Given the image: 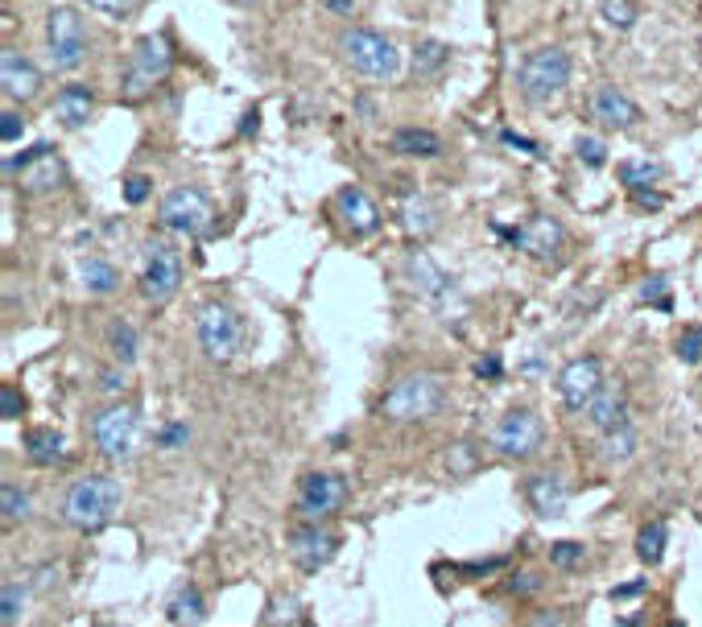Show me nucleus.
I'll list each match as a JSON object with an SVG mask.
<instances>
[{"mask_svg": "<svg viewBox=\"0 0 702 627\" xmlns=\"http://www.w3.org/2000/svg\"><path fill=\"white\" fill-rule=\"evenodd\" d=\"M339 55H343L351 71L364 74V79H388L397 71V50L376 29H343L339 34Z\"/></svg>", "mask_w": 702, "mask_h": 627, "instance_id": "nucleus-4", "label": "nucleus"}, {"mask_svg": "<svg viewBox=\"0 0 702 627\" xmlns=\"http://www.w3.org/2000/svg\"><path fill=\"white\" fill-rule=\"evenodd\" d=\"M504 141H508V145H517V149H529V153H537L534 141H525V137H517V132H504Z\"/></svg>", "mask_w": 702, "mask_h": 627, "instance_id": "nucleus-52", "label": "nucleus"}, {"mask_svg": "<svg viewBox=\"0 0 702 627\" xmlns=\"http://www.w3.org/2000/svg\"><path fill=\"white\" fill-rule=\"evenodd\" d=\"M446 466H451V471H471V466H476V459H471V446H455V450H451V454H446Z\"/></svg>", "mask_w": 702, "mask_h": 627, "instance_id": "nucleus-45", "label": "nucleus"}, {"mask_svg": "<svg viewBox=\"0 0 702 627\" xmlns=\"http://www.w3.org/2000/svg\"><path fill=\"white\" fill-rule=\"evenodd\" d=\"M67 182V166H62V157H55L46 145H37L34 162L17 174V186L21 190H30V194H46V190H58V186Z\"/></svg>", "mask_w": 702, "mask_h": 627, "instance_id": "nucleus-19", "label": "nucleus"}, {"mask_svg": "<svg viewBox=\"0 0 702 627\" xmlns=\"http://www.w3.org/2000/svg\"><path fill=\"white\" fill-rule=\"evenodd\" d=\"M348 499V480L335 475V471H311L306 480L297 483V499H294V512L306 524H318L323 517H331L343 508Z\"/></svg>", "mask_w": 702, "mask_h": 627, "instance_id": "nucleus-10", "label": "nucleus"}, {"mask_svg": "<svg viewBox=\"0 0 702 627\" xmlns=\"http://www.w3.org/2000/svg\"><path fill=\"white\" fill-rule=\"evenodd\" d=\"M550 561L554 566H578L583 561V545L578 541H558L554 549H550Z\"/></svg>", "mask_w": 702, "mask_h": 627, "instance_id": "nucleus-40", "label": "nucleus"}, {"mask_svg": "<svg viewBox=\"0 0 702 627\" xmlns=\"http://www.w3.org/2000/svg\"><path fill=\"white\" fill-rule=\"evenodd\" d=\"M678 359L682 364H699L702 359V327H686L678 334Z\"/></svg>", "mask_w": 702, "mask_h": 627, "instance_id": "nucleus-37", "label": "nucleus"}, {"mask_svg": "<svg viewBox=\"0 0 702 627\" xmlns=\"http://www.w3.org/2000/svg\"><path fill=\"white\" fill-rule=\"evenodd\" d=\"M636 557L648 561V566H657V561L666 557V520L641 524V533H636Z\"/></svg>", "mask_w": 702, "mask_h": 627, "instance_id": "nucleus-29", "label": "nucleus"}, {"mask_svg": "<svg viewBox=\"0 0 702 627\" xmlns=\"http://www.w3.org/2000/svg\"><path fill=\"white\" fill-rule=\"evenodd\" d=\"M599 450H604L608 462H629L636 454V429L629 422L611 425V429H604V446Z\"/></svg>", "mask_w": 702, "mask_h": 627, "instance_id": "nucleus-27", "label": "nucleus"}, {"mask_svg": "<svg viewBox=\"0 0 702 627\" xmlns=\"http://www.w3.org/2000/svg\"><path fill=\"white\" fill-rule=\"evenodd\" d=\"M446 401V385L443 376H434V371H413V376H401L397 385L385 392V401H381V413H385L388 422L397 425H409V422H425V417H434Z\"/></svg>", "mask_w": 702, "mask_h": 627, "instance_id": "nucleus-2", "label": "nucleus"}, {"mask_svg": "<svg viewBox=\"0 0 702 627\" xmlns=\"http://www.w3.org/2000/svg\"><path fill=\"white\" fill-rule=\"evenodd\" d=\"M79 281H83L92 294H112L120 277H116V269H112L104 257H87V260H79Z\"/></svg>", "mask_w": 702, "mask_h": 627, "instance_id": "nucleus-28", "label": "nucleus"}, {"mask_svg": "<svg viewBox=\"0 0 702 627\" xmlns=\"http://www.w3.org/2000/svg\"><path fill=\"white\" fill-rule=\"evenodd\" d=\"M21 132H25V120H21L17 111H4L0 116V141L13 145V141H21Z\"/></svg>", "mask_w": 702, "mask_h": 627, "instance_id": "nucleus-41", "label": "nucleus"}, {"mask_svg": "<svg viewBox=\"0 0 702 627\" xmlns=\"http://www.w3.org/2000/svg\"><path fill=\"white\" fill-rule=\"evenodd\" d=\"M169 42L162 34H145L137 37V46H132L129 55V67H125V95L129 99H141L145 92H153L162 79L169 74Z\"/></svg>", "mask_w": 702, "mask_h": 627, "instance_id": "nucleus-8", "label": "nucleus"}, {"mask_svg": "<svg viewBox=\"0 0 702 627\" xmlns=\"http://www.w3.org/2000/svg\"><path fill=\"white\" fill-rule=\"evenodd\" d=\"M529 591H537L534 573H520V578H513V594H529Z\"/></svg>", "mask_w": 702, "mask_h": 627, "instance_id": "nucleus-50", "label": "nucleus"}, {"mask_svg": "<svg viewBox=\"0 0 702 627\" xmlns=\"http://www.w3.org/2000/svg\"><path fill=\"white\" fill-rule=\"evenodd\" d=\"M599 13H604V21H608L611 29H620V34H624V29H632V25H636V17H641L636 0H604V9H599Z\"/></svg>", "mask_w": 702, "mask_h": 627, "instance_id": "nucleus-34", "label": "nucleus"}, {"mask_svg": "<svg viewBox=\"0 0 702 627\" xmlns=\"http://www.w3.org/2000/svg\"><path fill=\"white\" fill-rule=\"evenodd\" d=\"M21 607H25V587L21 582H4V591H0V619H4V627L17 624Z\"/></svg>", "mask_w": 702, "mask_h": 627, "instance_id": "nucleus-36", "label": "nucleus"}, {"mask_svg": "<svg viewBox=\"0 0 702 627\" xmlns=\"http://www.w3.org/2000/svg\"><path fill=\"white\" fill-rule=\"evenodd\" d=\"M574 153H578V162H587V166H604V162H608V145H604L599 137H578Z\"/></svg>", "mask_w": 702, "mask_h": 627, "instance_id": "nucleus-38", "label": "nucleus"}, {"mask_svg": "<svg viewBox=\"0 0 702 627\" xmlns=\"http://www.w3.org/2000/svg\"><path fill=\"white\" fill-rule=\"evenodd\" d=\"M0 512H4V524H17L30 517V496L17 483H0Z\"/></svg>", "mask_w": 702, "mask_h": 627, "instance_id": "nucleus-33", "label": "nucleus"}, {"mask_svg": "<svg viewBox=\"0 0 702 627\" xmlns=\"http://www.w3.org/2000/svg\"><path fill=\"white\" fill-rule=\"evenodd\" d=\"M604 392V364H599V355H578L571 359L566 368L558 371V397H562V405L578 413V409H592V401Z\"/></svg>", "mask_w": 702, "mask_h": 627, "instance_id": "nucleus-13", "label": "nucleus"}, {"mask_svg": "<svg viewBox=\"0 0 702 627\" xmlns=\"http://www.w3.org/2000/svg\"><path fill=\"white\" fill-rule=\"evenodd\" d=\"M662 174H666V166H662V162H648V157H641V162H620V182L629 186V190H645V186H653Z\"/></svg>", "mask_w": 702, "mask_h": 627, "instance_id": "nucleus-31", "label": "nucleus"}, {"mask_svg": "<svg viewBox=\"0 0 702 627\" xmlns=\"http://www.w3.org/2000/svg\"><path fill=\"white\" fill-rule=\"evenodd\" d=\"M331 9H339V13H348V9H351V0H331Z\"/></svg>", "mask_w": 702, "mask_h": 627, "instance_id": "nucleus-55", "label": "nucleus"}, {"mask_svg": "<svg viewBox=\"0 0 702 627\" xmlns=\"http://www.w3.org/2000/svg\"><path fill=\"white\" fill-rule=\"evenodd\" d=\"M162 442H166V446L186 442V425H169V429H162Z\"/></svg>", "mask_w": 702, "mask_h": 627, "instance_id": "nucleus-49", "label": "nucleus"}, {"mask_svg": "<svg viewBox=\"0 0 702 627\" xmlns=\"http://www.w3.org/2000/svg\"><path fill=\"white\" fill-rule=\"evenodd\" d=\"M183 285V257L174 252V244L149 240L145 244V264H141V294L149 301H169Z\"/></svg>", "mask_w": 702, "mask_h": 627, "instance_id": "nucleus-11", "label": "nucleus"}, {"mask_svg": "<svg viewBox=\"0 0 702 627\" xmlns=\"http://www.w3.org/2000/svg\"><path fill=\"white\" fill-rule=\"evenodd\" d=\"M393 153H406V157H438L443 141L438 132L430 129H397L393 132Z\"/></svg>", "mask_w": 702, "mask_h": 627, "instance_id": "nucleus-24", "label": "nucleus"}, {"mask_svg": "<svg viewBox=\"0 0 702 627\" xmlns=\"http://www.w3.org/2000/svg\"><path fill=\"white\" fill-rule=\"evenodd\" d=\"M406 273H409V281H413V294L430 297V301L446 297V294H451V285H455V281L446 277L443 269L425 257V252H413V257L406 260Z\"/></svg>", "mask_w": 702, "mask_h": 627, "instance_id": "nucleus-21", "label": "nucleus"}, {"mask_svg": "<svg viewBox=\"0 0 702 627\" xmlns=\"http://www.w3.org/2000/svg\"><path fill=\"white\" fill-rule=\"evenodd\" d=\"M0 417H4V422H17L21 417V397H17V388L13 385L0 388Z\"/></svg>", "mask_w": 702, "mask_h": 627, "instance_id": "nucleus-42", "label": "nucleus"}, {"mask_svg": "<svg viewBox=\"0 0 702 627\" xmlns=\"http://www.w3.org/2000/svg\"><path fill=\"white\" fill-rule=\"evenodd\" d=\"M285 549H290V561H294L297 570L318 573L335 557V549H339V536L331 529H318V524H302V529L285 536Z\"/></svg>", "mask_w": 702, "mask_h": 627, "instance_id": "nucleus-14", "label": "nucleus"}, {"mask_svg": "<svg viewBox=\"0 0 702 627\" xmlns=\"http://www.w3.org/2000/svg\"><path fill=\"white\" fill-rule=\"evenodd\" d=\"M95 13H108V17H125L137 0H87Z\"/></svg>", "mask_w": 702, "mask_h": 627, "instance_id": "nucleus-46", "label": "nucleus"}, {"mask_svg": "<svg viewBox=\"0 0 702 627\" xmlns=\"http://www.w3.org/2000/svg\"><path fill=\"white\" fill-rule=\"evenodd\" d=\"M541 438H546V429H541V417L534 409H508L492 429V446L504 459H529L541 450Z\"/></svg>", "mask_w": 702, "mask_h": 627, "instance_id": "nucleus-12", "label": "nucleus"}, {"mask_svg": "<svg viewBox=\"0 0 702 627\" xmlns=\"http://www.w3.org/2000/svg\"><path fill=\"white\" fill-rule=\"evenodd\" d=\"M169 619L174 624H199L203 619V594H199V587H183L169 599Z\"/></svg>", "mask_w": 702, "mask_h": 627, "instance_id": "nucleus-30", "label": "nucleus"}, {"mask_svg": "<svg viewBox=\"0 0 702 627\" xmlns=\"http://www.w3.org/2000/svg\"><path fill=\"white\" fill-rule=\"evenodd\" d=\"M297 619V599L294 594H273V603H269V624H294Z\"/></svg>", "mask_w": 702, "mask_h": 627, "instance_id": "nucleus-39", "label": "nucleus"}, {"mask_svg": "<svg viewBox=\"0 0 702 627\" xmlns=\"http://www.w3.org/2000/svg\"><path fill=\"white\" fill-rule=\"evenodd\" d=\"M566 79H571V55L558 46H541L520 67V95L529 104H550L566 87Z\"/></svg>", "mask_w": 702, "mask_h": 627, "instance_id": "nucleus-5", "label": "nucleus"}, {"mask_svg": "<svg viewBox=\"0 0 702 627\" xmlns=\"http://www.w3.org/2000/svg\"><path fill=\"white\" fill-rule=\"evenodd\" d=\"M446 50L443 42H434V37H425V42H418V50H413V71L418 74H434V71H443V62H446Z\"/></svg>", "mask_w": 702, "mask_h": 627, "instance_id": "nucleus-32", "label": "nucleus"}, {"mask_svg": "<svg viewBox=\"0 0 702 627\" xmlns=\"http://www.w3.org/2000/svg\"><path fill=\"white\" fill-rule=\"evenodd\" d=\"M116 508H120V483L112 475H83L62 499V520L79 533H95L116 517Z\"/></svg>", "mask_w": 702, "mask_h": 627, "instance_id": "nucleus-1", "label": "nucleus"}, {"mask_svg": "<svg viewBox=\"0 0 702 627\" xmlns=\"http://www.w3.org/2000/svg\"><path fill=\"white\" fill-rule=\"evenodd\" d=\"M162 223H166L169 232H178L186 240H199L211 232V223H215V206L207 199L199 186H174L166 199H162Z\"/></svg>", "mask_w": 702, "mask_h": 627, "instance_id": "nucleus-6", "label": "nucleus"}, {"mask_svg": "<svg viewBox=\"0 0 702 627\" xmlns=\"http://www.w3.org/2000/svg\"><path fill=\"white\" fill-rule=\"evenodd\" d=\"M0 87H4L9 99H21V104H25V99H34V95L42 92V71H37L21 50L9 46V50L0 55Z\"/></svg>", "mask_w": 702, "mask_h": 627, "instance_id": "nucleus-16", "label": "nucleus"}, {"mask_svg": "<svg viewBox=\"0 0 702 627\" xmlns=\"http://www.w3.org/2000/svg\"><path fill=\"white\" fill-rule=\"evenodd\" d=\"M641 301H653V306H662V310H666V306H669L666 277H648L645 285H641Z\"/></svg>", "mask_w": 702, "mask_h": 627, "instance_id": "nucleus-43", "label": "nucleus"}, {"mask_svg": "<svg viewBox=\"0 0 702 627\" xmlns=\"http://www.w3.org/2000/svg\"><path fill=\"white\" fill-rule=\"evenodd\" d=\"M592 425L599 429H611V425L624 422V385H604V392L592 401Z\"/></svg>", "mask_w": 702, "mask_h": 627, "instance_id": "nucleus-25", "label": "nucleus"}, {"mask_svg": "<svg viewBox=\"0 0 702 627\" xmlns=\"http://www.w3.org/2000/svg\"><path fill=\"white\" fill-rule=\"evenodd\" d=\"M25 454H30L37 466H58V462L67 459V442H62V434L50 429V425H34V429H25Z\"/></svg>", "mask_w": 702, "mask_h": 627, "instance_id": "nucleus-23", "label": "nucleus"}, {"mask_svg": "<svg viewBox=\"0 0 702 627\" xmlns=\"http://www.w3.org/2000/svg\"><path fill=\"white\" fill-rule=\"evenodd\" d=\"M534 627H558V619H550V611H541V619Z\"/></svg>", "mask_w": 702, "mask_h": 627, "instance_id": "nucleus-54", "label": "nucleus"}, {"mask_svg": "<svg viewBox=\"0 0 702 627\" xmlns=\"http://www.w3.org/2000/svg\"><path fill=\"white\" fill-rule=\"evenodd\" d=\"M125 199H129L132 206L145 203V199H149V178H145V174H132L129 182H125Z\"/></svg>", "mask_w": 702, "mask_h": 627, "instance_id": "nucleus-44", "label": "nucleus"}, {"mask_svg": "<svg viewBox=\"0 0 702 627\" xmlns=\"http://www.w3.org/2000/svg\"><path fill=\"white\" fill-rule=\"evenodd\" d=\"M592 120L599 125H608V129H632L636 120H641V108L632 104L629 95L620 92V87H595L592 95Z\"/></svg>", "mask_w": 702, "mask_h": 627, "instance_id": "nucleus-18", "label": "nucleus"}, {"mask_svg": "<svg viewBox=\"0 0 702 627\" xmlns=\"http://www.w3.org/2000/svg\"><path fill=\"white\" fill-rule=\"evenodd\" d=\"M666 627H686V624H682V619H674V624H666Z\"/></svg>", "mask_w": 702, "mask_h": 627, "instance_id": "nucleus-56", "label": "nucleus"}, {"mask_svg": "<svg viewBox=\"0 0 702 627\" xmlns=\"http://www.w3.org/2000/svg\"><path fill=\"white\" fill-rule=\"evenodd\" d=\"M46 46H50V62L55 71H74L87 58V25L79 17V9L58 4L46 17Z\"/></svg>", "mask_w": 702, "mask_h": 627, "instance_id": "nucleus-9", "label": "nucleus"}, {"mask_svg": "<svg viewBox=\"0 0 702 627\" xmlns=\"http://www.w3.org/2000/svg\"><path fill=\"white\" fill-rule=\"evenodd\" d=\"M508 240L517 244L520 252H529L534 260H550L558 257V248L566 244V232H562V223L550 220V215H534V220H525L520 227H513Z\"/></svg>", "mask_w": 702, "mask_h": 627, "instance_id": "nucleus-15", "label": "nucleus"}, {"mask_svg": "<svg viewBox=\"0 0 702 627\" xmlns=\"http://www.w3.org/2000/svg\"><path fill=\"white\" fill-rule=\"evenodd\" d=\"M636 203H641V206H662V194H648V190H636Z\"/></svg>", "mask_w": 702, "mask_h": 627, "instance_id": "nucleus-53", "label": "nucleus"}, {"mask_svg": "<svg viewBox=\"0 0 702 627\" xmlns=\"http://www.w3.org/2000/svg\"><path fill=\"white\" fill-rule=\"evenodd\" d=\"M100 388H104V392H120V388H125V371H104V376H100Z\"/></svg>", "mask_w": 702, "mask_h": 627, "instance_id": "nucleus-48", "label": "nucleus"}, {"mask_svg": "<svg viewBox=\"0 0 702 627\" xmlns=\"http://www.w3.org/2000/svg\"><path fill=\"white\" fill-rule=\"evenodd\" d=\"M195 334H199L203 355L215 364H232L244 347V322L227 301H203L195 318Z\"/></svg>", "mask_w": 702, "mask_h": 627, "instance_id": "nucleus-3", "label": "nucleus"}, {"mask_svg": "<svg viewBox=\"0 0 702 627\" xmlns=\"http://www.w3.org/2000/svg\"><path fill=\"white\" fill-rule=\"evenodd\" d=\"M92 108H95V95L92 87H83V83H71V87H62V92L55 95V116L67 129H83V125L92 120Z\"/></svg>", "mask_w": 702, "mask_h": 627, "instance_id": "nucleus-22", "label": "nucleus"}, {"mask_svg": "<svg viewBox=\"0 0 702 627\" xmlns=\"http://www.w3.org/2000/svg\"><path fill=\"white\" fill-rule=\"evenodd\" d=\"M525 499H529V508H534L537 517L546 520H558L566 512V504H571L566 487H562L554 475H529V480H525Z\"/></svg>", "mask_w": 702, "mask_h": 627, "instance_id": "nucleus-20", "label": "nucleus"}, {"mask_svg": "<svg viewBox=\"0 0 702 627\" xmlns=\"http://www.w3.org/2000/svg\"><path fill=\"white\" fill-rule=\"evenodd\" d=\"M108 339H112V351H116V359H120V364H132V359H137V331H132L125 318H120V322H112Z\"/></svg>", "mask_w": 702, "mask_h": 627, "instance_id": "nucleus-35", "label": "nucleus"}, {"mask_svg": "<svg viewBox=\"0 0 702 627\" xmlns=\"http://www.w3.org/2000/svg\"><path fill=\"white\" fill-rule=\"evenodd\" d=\"M92 438L100 446V454L112 462H125L137 454L141 442V422H137V409L132 405H108L92 417Z\"/></svg>", "mask_w": 702, "mask_h": 627, "instance_id": "nucleus-7", "label": "nucleus"}, {"mask_svg": "<svg viewBox=\"0 0 702 627\" xmlns=\"http://www.w3.org/2000/svg\"><path fill=\"white\" fill-rule=\"evenodd\" d=\"M335 206H339V220L348 223L351 236H372V232L381 227V211H376V203H372L360 186H343V190L335 194Z\"/></svg>", "mask_w": 702, "mask_h": 627, "instance_id": "nucleus-17", "label": "nucleus"}, {"mask_svg": "<svg viewBox=\"0 0 702 627\" xmlns=\"http://www.w3.org/2000/svg\"><path fill=\"white\" fill-rule=\"evenodd\" d=\"M648 582H629V587H620V591H611V599H632V594H645Z\"/></svg>", "mask_w": 702, "mask_h": 627, "instance_id": "nucleus-51", "label": "nucleus"}, {"mask_svg": "<svg viewBox=\"0 0 702 627\" xmlns=\"http://www.w3.org/2000/svg\"><path fill=\"white\" fill-rule=\"evenodd\" d=\"M401 223H406L409 236H430L434 227H438V211L430 199L422 194H406V203H401Z\"/></svg>", "mask_w": 702, "mask_h": 627, "instance_id": "nucleus-26", "label": "nucleus"}, {"mask_svg": "<svg viewBox=\"0 0 702 627\" xmlns=\"http://www.w3.org/2000/svg\"><path fill=\"white\" fill-rule=\"evenodd\" d=\"M476 376L496 380V376H500V355H488V359H480V364H476Z\"/></svg>", "mask_w": 702, "mask_h": 627, "instance_id": "nucleus-47", "label": "nucleus"}]
</instances>
